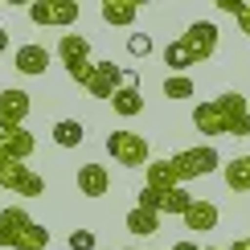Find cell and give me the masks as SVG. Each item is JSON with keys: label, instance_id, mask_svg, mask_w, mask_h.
Segmentation results:
<instances>
[{"label": "cell", "instance_id": "cell-23", "mask_svg": "<svg viewBox=\"0 0 250 250\" xmlns=\"http://www.w3.org/2000/svg\"><path fill=\"white\" fill-rule=\"evenodd\" d=\"M164 66H172V74H185V66H193V54L185 49V41L176 37L168 49H164Z\"/></svg>", "mask_w": 250, "mask_h": 250}, {"label": "cell", "instance_id": "cell-30", "mask_svg": "<svg viewBox=\"0 0 250 250\" xmlns=\"http://www.w3.org/2000/svg\"><path fill=\"white\" fill-rule=\"evenodd\" d=\"M172 250H201V246H193V242H176Z\"/></svg>", "mask_w": 250, "mask_h": 250}, {"label": "cell", "instance_id": "cell-16", "mask_svg": "<svg viewBox=\"0 0 250 250\" xmlns=\"http://www.w3.org/2000/svg\"><path fill=\"white\" fill-rule=\"evenodd\" d=\"M144 185H148V189L168 193V189H181V176H176L172 160H152L148 168H144Z\"/></svg>", "mask_w": 250, "mask_h": 250}, {"label": "cell", "instance_id": "cell-25", "mask_svg": "<svg viewBox=\"0 0 250 250\" xmlns=\"http://www.w3.org/2000/svg\"><path fill=\"white\" fill-rule=\"evenodd\" d=\"M45 246H49V230L41 222H33L25 234H21V242H17V250H45Z\"/></svg>", "mask_w": 250, "mask_h": 250}, {"label": "cell", "instance_id": "cell-4", "mask_svg": "<svg viewBox=\"0 0 250 250\" xmlns=\"http://www.w3.org/2000/svg\"><path fill=\"white\" fill-rule=\"evenodd\" d=\"M168 160H172V168H176V176L185 185V181H197V176H209L222 164V156H217L213 144H197V148H185V152L168 156Z\"/></svg>", "mask_w": 250, "mask_h": 250}, {"label": "cell", "instance_id": "cell-13", "mask_svg": "<svg viewBox=\"0 0 250 250\" xmlns=\"http://www.w3.org/2000/svg\"><path fill=\"white\" fill-rule=\"evenodd\" d=\"M217 222H222V213H217V205H213V201H205V197H193V205L185 209V226H189L193 234L213 230Z\"/></svg>", "mask_w": 250, "mask_h": 250}, {"label": "cell", "instance_id": "cell-21", "mask_svg": "<svg viewBox=\"0 0 250 250\" xmlns=\"http://www.w3.org/2000/svg\"><path fill=\"white\" fill-rule=\"evenodd\" d=\"M160 90H164V99H176V103H181V99H193V95H197V86H193V78H189V74H168Z\"/></svg>", "mask_w": 250, "mask_h": 250}, {"label": "cell", "instance_id": "cell-22", "mask_svg": "<svg viewBox=\"0 0 250 250\" xmlns=\"http://www.w3.org/2000/svg\"><path fill=\"white\" fill-rule=\"evenodd\" d=\"M156 193H160V189H156ZM189 205H193V193H185V185H181V189L160 193V213H181V217H185Z\"/></svg>", "mask_w": 250, "mask_h": 250}, {"label": "cell", "instance_id": "cell-8", "mask_svg": "<svg viewBox=\"0 0 250 250\" xmlns=\"http://www.w3.org/2000/svg\"><path fill=\"white\" fill-rule=\"evenodd\" d=\"M29 90H21V86H8V90H0V123L4 127H25V119H29Z\"/></svg>", "mask_w": 250, "mask_h": 250}, {"label": "cell", "instance_id": "cell-19", "mask_svg": "<svg viewBox=\"0 0 250 250\" xmlns=\"http://www.w3.org/2000/svg\"><path fill=\"white\" fill-rule=\"evenodd\" d=\"M226 185H230L234 193H250V156H234V160H226Z\"/></svg>", "mask_w": 250, "mask_h": 250}, {"label": "cell", "instance_id": "cell-1", "mask_svg": "<svg viewBox=\"0 0 250 250\" xmlns=\"http://www.w3.org/2000/svg\"><path fill=\"white\" fill-rule=\"evenodd\" d=\"M193 127L213 140V135H250V103L238 90H226L209 103L193 107Z\"/></svg>", "mask_w": 250, "mask_h": 250}, {"label": "cell", "instance_id": "cell-2", "mask_svg": "<svg viewBox=\"0 0 250 250\" xmlns=\"http://www.w3.org/2000/svg\"><path fill=\"white\" fill-rule=\"evenodd\" d=\"M58 58L62 66H66L70 82H78V86H86L90 74H95V62H90V41L82 33H62L58 37Z\"/></svg>", "mask_w": 250, "mask_h": 250}, {"label": "cell", "instance_id": "cell-7", "mask_svg": "<svg viewBox=\"0 0 250 250\" xmlns=\"http://www.w3.org/2000/svg\"><path fill=\"white\" fill-rule=\"evenodd\" d=\"M181 41H185V49L193 54V62H209L217 54V25L213 21H193V25L181 33Z\"/></svg>", "mask_w": 250, "mask_h": 250}, {"label": "cell", "instance_id": "cell-27", "mask_svg": "<svg viewBox=\"0 0 250 250\" xmlns=\"http://www.w3.org/2000/svg\"><path fill=\"white\" fill-rule=\"evenodd\" d=\"M70 250H95V234L90 230H74L70 234Z\"/></svg>", "mask_w": 250, "mask_h": 250}, {"label": "cell", "instance_id": "cell-29", "mask_svg": "<svg viewBox=\"0 0 250 250\" xmlns=\"http://www.w3.org/2000/svg\"><path fill=\"white\" fill-rule=\"evenodd\" d=\"M8 49V29H0V54Z\"/></svg>", "mask_w": 250, "mask_h": 250}, {"label": "cell", "instance_id": "cell-5", "mask_svg": "<svg viewBox=\"0 0 250 250\" xmlns=\"http://www.w3.org/2000/svg\"><path fill=\"white\" fill-rule=\"evenodd\" d=\"M0 189H8L13 197H41L45 193V176H37L21 160H4L0 156Z\"/></svg>", "mask_w": 250, "mask_h": 250}, {"label": "cell", "instance_id": "cell-20", "mask_svg": "<svg viewBox=\"0 0 250 250\" xmlns=\"http://www.w3.org/2000/svg\"><path fill=\"white\" fill-rule=\"evenodd\" d=\"M49 135H54V144H58V148H78V144L86 140V127H82L78 119H58Z\"/></svg>", "mask_w": 250, "mask_h": 250}, {"label": "cell", "instance_id": "cell-11", "mask_svg": "<svg viewBox=\"0 0 250 250\" xmlns=\"http://www.w3.org/2000/svg\"><path fill=\"white\" fill-rule=\"evenodd\" d=\"M33 148H37V140L25 127H4V123H0V156H4V160L25 164L29 156H33Z\"/></svg>", "mask_w": 250, "mask_h": 250}, {"label": "cell", "instance_id": "cell-6", "mask_svg": "<svg viewBox=\"0 0 250 250\" xmlns=\"http://www.w3.org/2000/svg\"><path fill=\"white\" fill-rule=\"evenodd\" d=\"M82 17V8L74 0H33L29 4V21L33 25H54V29H70Z\"/></svg>", "mask_w": 250, "mask_h": 250}, {"label": "cell", "instance_id": "cell-32", "mask_svg": "<svg viewBox=\"0 0 250 250\" xmlns=\"http://www.w3.org/2000/svg\"><path fill=\"white\" fill-rule=\"evenodd\" d=\"M127 250H131V246H127Z\"/></svg>", "mask_w": 250, "mask_h": 250}, {"label": "cell", "instance_id": "cell-10", "mask_svg": "<svg viewBox=\"0 0 250 250\" xmlns=\"http://www.w3.org/2000/svg\"><path fill=\"white\" fill-rule=\"evenodd\" d=\"M123 74H127V70L115 66V62H95V74H90L86 90H90L95 99H107V103H111V95L123 86Z\"/></svg>", "mask_w": 250, "mask_h": 250}, {"label": "cell", "instance_id": "cell-17", "mask_svg": "<svg viewBox=\"0 0 250 250\" xmlns=\"http://www.w3.org/2000/svg\"><path fill=\"white\" fill-rule=\"evenodd\" d=\"M123 226H127V234L148 238V234H156V230H160V213H156V209H144V205H135V209H127Z\"/></svg>", "mask_w": 250, "mask_h": 250}, {"label": "cell", "instance_id": "cell-15", "mask_svg": "<svg viewBox=\"0 0 250 250\" xmlns=\"http://www.w3.org/2000/svg\"><path fill=\"white\" fill-rule=\"evenodd\" d=\"M99 17L107 21V25L127 29V25H135V17H140V4H135V0H103V4H99Z\"/></svg>", "mask_w": 250, "mask_h": 250}, {"label": "cell", "instance_id": "cell-14", "mask_svg": "<svg viewBox=\"0 0 250 250\" xmlns=\"http://www.w3.org/2000/svg\"><path fill=\"white\" fill-rule=\"evenodd\" d=\"M78 193L82 197H107L111 193V172L103 164H82L78 168Z\"/></svg>", "mask_w": 250, "mask_h": 250}, {"label": "cell", "instance_id": "cell-26", "mask_svg": "<svg viewBox=\"0 0 250 250\" xmlns=\"http://www.w3.org/2000/svg\"><path fill=\"white\" fill-rule=\"evenodd\" d=\"M127 54H131V58H148V54H152V37H148V33H131V37H127Z\"/></svg>", "mask_w": 250, "mask_h": 250}, {"label": "cell", "instance_id": "cell-31", "mask_svg": "<svg viewBox=\"0 0 250 250\" xmlns=\"http://www.w3.org/2000/svg\"><path fill=\"white\" fill-rule=\"evenodd\" d=\"M209 250H217V246H209Z\"/></svg>", "mask_w": 250, "mask_h": 250}, {"label": "cell", "instance_id": "cell-24", "mask_svg": "<svg viewBox=\"0 0 250 250\" xmlns=\"http://www.w3.org/2000/svg\"><path fill=\"white\" fill-rule=\"evenodd\" d=\"M217 8L230 13V17H238V33L250 37V0H217Z\"/></svg>", "mask_w": 250, "mask_h": 250}, {"label": "cell", "instance_id": "cell-9", "mask_svg": "<svg viewBox=\"0 0 250 250\" xmlns=\"http://www.w3.org/2000/svg\"><path fill=\"white\" fill-rule=\"evenodd\" d=\"M29 226H33V217H29L25 205H8V209H0V250H8V246L17 250L21 234H25Z\"/></svg>", "mask_w": 250, "mask_h": 250}, {"label": "cell", "instance_id": "cell-18", "mask_svg": "<svg viewBox=\"0 0 250 250\" xmlns=\"http://www.w3.org/2000/svg\"><path fill=\"white\" fill-rule=\"evenodd\" d=\"M111 111L123 119H135L144 111V95H140V86H119L115 95H111Z\"/></svg>", "mask_w": 250, "mask_h": 250}, {"label": "cell", "instance_id": "cell-28", "mask_svg": "<svg viewBox=\"0 0 250 250\" xmlns=\"http://www.w3.org/2000/svg\"><path fill=\"white\" fill-rule=\"evenodd\" d=\"M230 250H250V238H238V242H234Z\"/></svg>", "mask_w": 250, "mask_h": 250}, {"label": "cell", "instance_id": "cell-12", "mask_svg": "<svg viewBox=\"0 0 250 250\" xmlns=\"http://www.w3.org/2000/svg\"><path fill=\"white\" fill-rule=\"evenodd\" d=\"M13 66H17L25 78H41V74L49 70V49H45V45H37V41H29V45H21V49H17Z\"/></svg>", "mask_w": 250, "mask_h": 250}, {"label": "cell", "instance_id": "cell-3", "mask_svg": "<svg viewBox=\"0 0 250 250\" xmlns=\"http://www.w3.org/2000/svg\"><path fill=\"white\" fill-rule=\"evenodd\" d=\"M107 152L111 160L123 164V168H148L152 164V148L140 131H111L107 135Z\"/></svg>", "mask_w": 250, "mask_h": 250}]
</instances>
